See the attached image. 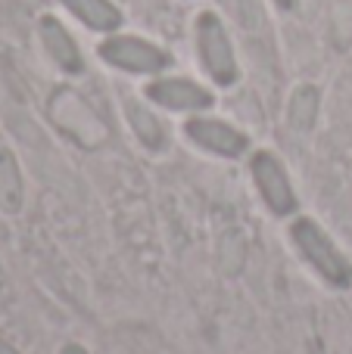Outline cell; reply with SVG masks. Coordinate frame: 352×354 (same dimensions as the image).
<instances>
[{"mask_svg": "<svg viewBox=\"0 0 352 354\" xmlns=\"http://www.w3.org/2000/svg\"><path fill=\"white\" fill-rule=\"evenodd\" d=\"M290 236L297 243V249L306 255V261L318 270L328 283L334 286H349L352 283V264L337 252V245L324 236V230L309 218H299L290 227Z\"/></svg>", "mask_w": 352, "mask_h": 354, "instance_id": "1", "label": "cell"}, {"mask_svg": "<svg viewBox=\"0 0 352 354\" xmlns=\"http://www.w3.org/2000/svg\"><path fill=\"white\" fill-rule=\"evenodd\" d=\"M50 115L66 134H72L81 147H100L106 140V124L94 115V109L72 91H56L50 100Z\"/></svg>", "mask_w": 352, "mask_h": 354, "instance_id": "2", "label": "cell"}, {"mask_svg": "<svg viewBox=\"0 0 352 354\" xmlns=\"http://www.w3.org/2000/svg\"><path fill=\"white\" fill-rule=\"evenodd\" d=\"M197 44H200V56H203L206 72L222 87L234 84L237 81L234 50H231V41H228V35H225L222 22H218L212 12H203V16L197 19Z\"/></svg>", "mask_w": 352, "mask_h": 354, "instance_id": "3", "label": "cell"}, {"mask_svg": "<svg viewBox=\"0 0 352 354\" xmlns=\"http://www.w3.org/2000/svg\"><path fill=\"white\" fill-rule=\"evenodd\" d=\"M100 56L118 68H128V72H159L172 62L166 50L153 47L147 41H137V37H109L100 47Z\"/></svg>", "mask_w": 352, "mask_h": 354, "instance_id": "4", "label": "cell"}, {"mask_svg": "<svg viewBox=\"0 0 352 354\" xmlns=\"http://www.w3.org/2000/svg\"><path fill=\"white\" fill-rule=\"evenodd\" d=\"M253 177L274 214H290L293 208H297V196H293V187H290V180H287L284 165H281L272 153L253 156Z\"/></svg>", "mask_w": 352, "mask_h": 354, "instance_id": "5", "label": "cell"}, {"mask_svg": "<svg viewBox=\"0 0 352 354\" xmlns=\"http://www.w3.org/2000/svg\"><path fill=\"white\" fill-rule=\"evenodd\" d=\"M187 137L193 143H200L203 149H209V153L228 156V159H237L249 147V140L240 131H234L225 122H212V118H193V122H187Z\"/></svg>", "mask_w": 352, "mask_h": 354, "instance_id": "6", "label": "cell"}, {"mask_svg": "<svg viewBox=\"0 0 352 354\" xmlns=\"http://www.w3.org/2000/svg\"><path fill=\"white\" fill-rule=\"evenodd\" d=\"M147 93L150 100H156L159 106H168V109H206V106H212V93L184 78L156 81V84L147 87Z\"/></svg>", "mask_w": 352, "mask_h": 354, "instance_id": "7", "label": "cell"}, {"mask_svg": "<svg viewBox=\"0 0 352 354\" xmlns=\"http://www.w3.org/2000/svg\"><path fill=\"white\" fill-rule=\"evenodd\" d=\"M41 37H44V47H47V53L53 56V62L60 68H66V72H75V75L85 68V62H81V53H78V47H75V41L69 37V31L62 28V25L56 22L53 16H44L41 19Z\"/></svg>", "mask_w": 352, "mask_h": 354, "instance_id": "8", "label": "cell"}, {"mask_svg": "<svg viewBox=\"0 0 352 354\" xmlns=\"http://www.w3.org/2000/svg\"><path fill=\"white\" fill-rule=\"evenodd\" d=\"M25 187H22V171L12 156V149L0 147V212L16 214L22 208Z\"/></svg>", "mask_w": 352, "mask_h": 354, "instance_id": "9", "label": "cell"}, {"mask_svg": "<svg viewBox=\"0 0 352 354\" xmlns=\"http://www.w3.org/2000/svg\"><path fill=\"white\" fill-rule=\"evenodd\" d=\"M62 3L85 25H91V28H97V31H112L122 25V12H118L109 0H62Z\"/></svg>", "mask_w": 352, "mask_h": 354, "instance_id": "10", "label": "cell"}, {"mask_svg": "<svg viewBox=\"0 0 352 354\" xmlns=\"http://www.w3.org/2000/svg\"><path fill=\"white\" fill-rule=\"evenodd\" d=\"M125 109H128L131 128H134V134L141 137L143 147H150V149H162V147H166V131H162L159 118H156L153 112L143 109V106L134 103V100H128V103H125Z\"/></svg>", "mask_w": 352, "mask_h": 354, "instance_id": "11", "label": "cell"}, {"mask_svg": "<svg viewBox=\"0 0 352 354\" xmlns=\"http://www.w3.org/2000/svg\"><path fill=\"white\" fill-rule=\"evenodd\" d=\"M315 115H318V91L306 84V87H299L290 100V124L297 131H312Z\"/></svg>", "mask_w": 352, "mask_h": 354, "instance_id": "12", "label": "cell"}, {"mask_svg": "<svg viewBox=\"0 0 352 354\" xmlns=\"http://www.w3.org/2000/svg\"><path fill=\"white\" fill-rule=\"evenodd\" d=\"M240 16L247 28H259L262 25V10H259V0H240Z\"/></svg>", "mask_w": 352, "mask_h": 354, "instance_id": "13", "label": "cell"}, {"mask_svg": "<svg viewBox=\"0 0 352 354\" xmlns=\"http://www.w3.org/2000/svg\"><path fill=\"white\" fill-rule=\"evenodd\" d=\"M62 354H85V348H78V345H66V351Z\"/></svg>", "mask_w": 352, "mask_h": 354, "instance_id": "14", "label": "cell"}, {"mask_svg": "<svg viewBox=\"0 0 352 354\" xmlns=\"http://www.w3.org/2000/svg\"><path fill=\"white\" fill-rule=\"evenodd\" d=\"M0 354H16V348H10V345H6L3 339H0Z\"/></svg>", "mask_w": 352, "mask_h": 354, "instance_id": "15", "label": "cell"}, {"mask_svg": "<svg viewBox=\"0 0 352 354\" xmlns=\"http://www.w3.org/2000/svg\"><path fill=\"white\" fill-rule=\"evenodd\" d=\"M278 6H284V10H290V6H293V0H278Z\"/></svg>", "mask_w": 352, "mask_h": 354, "instance_id": "16", "label": "cell"}]
</instances>
